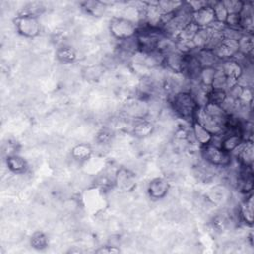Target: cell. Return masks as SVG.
<instances>
[{
	"label": "cell",
	"instance_id": "obj_1",
	"mask_svg": "<svg viewBox=\"0 0 254 254\" xmlns=\"http://www.w3.org/2000/svg\"><path fill=\"white\" fill-rule=\"evenodd\" d=\"M171 108L181 119L186 121H193V115L198 105L190 92L181 91L172 95Z\"/></svg>",
	"mask_w": 254,
	"mask_h": 254
},
{
	"label": "cell",
	"instance_id": "obj_2",
	"mask_svg": "<svg viewBox=\"0 0 254 254\" xmlns=\"http://www.w3.org/2000/svg\"><path fill=\"white\" fill-rule=\"evenodd\" d=\"M201 156L205 162L214 167L226 168L229 167L232 162L230 153H227L221 148L215 147L211 144L201 146Z\"/></svg>",
	"mask_w": 254,
	"mask_h": 254
},
{
	"label": "cell",
	"instance_id": "obj_3",
	"mask_svg": "<svg viewBox=\"0 0 254 254\" xmlns=\"http://www.w3.org/2000/svg\"><path fill=\"white\" fill-rule=\"evenodd\" d=\"M111 35L118 41L126 40L136 36L137 28L135 23L123 17H114L109 23Z\"/></svg>",
	"mask_w": 254,
	"mask_h": 254
},
{
	"label": "cell",
	"instance_id": "obj_4",
	"mask_svg": "<svg viewBox=\"0 0 254 254\" xmlns=\"http://www.w3.org/2000/svg\"><path fill=\"white\" fill-rule=\"evenodd\" d=\"M18 33L26 38H35L41 32V24L36 16L20 15L14 20Z\"/></svg>",
	"mask_w": 254,
	"mask_h": 254
},
{
	"label": "cell",
	"instance_id": "obj_5",
	"mask_svg": "<svg viewBox=\"0 0 254 254\" xmlns=\"http://www.w3.org/2000/svg\"><path fill=\"white\" fill-rule=\"evenodd\" d=\"M232 158H235L239 165L244 167H252L254 159V146L252 140H244L231 153Z\"/></svg>",
	"mask_w": 254,
	"mask_h": 254
},
{
	"label": "cell",
	"instance_id": "obj_6",
	"mask_svg": "<svg viewBox=\"0 0 254 254\" xmlns=\"http://www.w3.org/2000/svg\"><path fill=\"white\" fill-rule=\"evenodd\" d=\"M213 52L219 61L231 59L238 52V41L223 38L221 43L213 50Z\"/></svg>",
	"mask_w": 254,
	"mask_h": 254
},
{
	"label": "cell",
	"instance_id": "obj_7",
	"mask_svg": "<svg viewBox=\"0 0 254 254\" xmlns=\"http://www.w3.org/2000/svg\"><path fill=\"white\" fill-rule=\"evenodd\" d=\"M147 190L153 199L164 198L170 190V184L166 179L156 178L149 183Z\"/></svg>",
	"mask_w": 254,
	"mask_h": 254
},
{
	"label": "cell",
	"instance_id": "obj_8",
	"mask_svg": "<svg viewBox=\"0 0 254 254\" xmlns=\"http://www.w3.org/2000/svg\"><path fill=\"white\" fill-rule=\"evenodd\" d=\"M114 183L119 189L130 190L135 186V175L127 168H120L115 173Z\"/></svg>",
	"mask_w": 254,
	"mask_h": 254
},
{
	"label": "cell",
	"instance_id": "obj_9",
	"mask_svg": "<svg viewBox=\"0 0 254 254\" xmlns=\"http://www.w3.org/2000/svg\"><path fill=\"white\" fill-rule=\"evenodd\" d=\"M215 21L213 10L210 6V2L208 6H205L197 11L192 12V22L197 25L199 28L209 27Z\"/></svg>",
	"mask_w": 254,
	"mask_h": 254
},
{
	"label": "cell",
	"instance_id": "obj_10",
	"mask_svg": "<svg viewBox=\"0 0 254 254\" xmlns=\"http://www.w3.org/2000/svg\"><path fill=\"white\" fill-rule=\"evenodd\" d=\"M192 54L197 59L201 67L216 66L220 62L219 59L214 54V52L212 50H209V49H206V48L196 49L192 52Z\"/></svg>",
	"mask_w": 254,
	"mask_h": 254
},
{
	"label": "cell",
	"instance_id": "obj_11",
	"mask_svg": "<svg viewBox=\"0 0 254 254\" xmlns=\"http://www.w3.org/2000/svg\"><path fill=\"white\" fill-rule=\"evenodd\" d=\"M253 194L250 192L246 194V197L240 202L237 210L240 219L249 225L253 223Z\"/></svg>",
	"mask_w": 254,
	"mask_h": 254
},
{
	"label": "cell",
	"instance_id": "obj_12",
	"mask_svg": "<svg viewBox=\"0 0 254 254\" xmlns=\"http://www.w3.org/2000/svg\"><path fill=\"white\" fill-rule=\"evenodd\" d=\"M216 66L219 67L224 75L230 79L237 80V78L242 73V66L233 59L220 61Z\"/></svg>",
	"mask_w": 254,
	"mask_h": 254
},
{
	"label": "cell",
	"instance_id": "obj_13",
	"mask_svg": "<svg viewBox=\"0 0 254 254\" xmlns=\"http://www.w3.org/2000/svg\"><path fill=\"white\" fill-rule=\"evenodd\" d=\"M203 110H204V112L209 117L214 119L216 122H218L224 128L226 120H227V117H228V114L224 111V109L221 107L220 104H216V103H212V102H207L203 106Z\"/></svg>",
	"mask_w": 254,
	"mask_h": 254
},
{
	"label": "cell",
	"instance_id": "obj_14",
	"mask_svg": "<svg viewBox=\"0 0 254 254\" xmlns=\"http://www.w3.org/2000/svg\"><path fill=\"white\" fill-rule=\"evenodd\" d=\"M153 131H154L153 123H151V121L145 118L136 119L132 127L133 134L138 138H146L150 136L153 133Z\"/></svg>",
	"mask_w": 254,
	"mask_h": 254
},
{
	"label": "cell",
	"instance_id": "obj_15",
	"mask_svg": "<svg viewBox=\"0 0 254 254\" xmlns=\"http://www.w3.org/2000/svg\"><path fill=\"white\" fill-rule=\"evenodd\" d=\"M183 56L184 54L180 53L179 51L172 52L164 57L163 64L166 66V68L170 69L171 71L175 73H180L182 62H183Z\"/></svg>",
	"mask_w": 254,
	"mask_h": 254
},
{
	"label": "cell",
	"instance_id": "obj_16",
	"mask_svg": "<svg viewBox=\"0 0 254 254\" xmlns=\"http://www.w3.org/2000/svg\"><path fill=\"white\" fill-rule=\"evenodd\" d=\"M7 167L8 169L16 174H23L26 172V170L28 169V165L26 160L16 154L10 155L7 157Z\"/></svg>",
	"mask_w": 254,
	"mask_h": 254
},
{
	"label": "cell",
	"instance_id": "obj_17",
	"mask_svg": "<svg viewBox=\"0 0 254 254\" xmlns=\"http://www.w3.org/2000/svg\"><path fill=\"white\" fill-rule=\"evenodd\" d=\"M190 128H191V131L193 133V136H194L196 142L199 143L201 146L207 145L210 142L212 135L199 123H197L196 121H192Z\"/></svg>",
	"mask_w": 254,
	"mask_h": 254
},
{
	"label": "cell",
	"instance_id": "obj_18",
	"mask_svg": "<svg viewBox=\"0 0 254 254\" xmlns=\"http://www.w3.org/2000/svg\"><path fill=\"white\" fill-rule=\"evenodd\" d=\"M253 47H254L253 34L243 33L238 40V52L245 56L252 57L251 55L253 53Z\"/></svg>",
	"mask_w": 254,
	"mask_h": 254
},
{
	"label": "cell",
	"instance_id": "obj_19",
	"mask_svg": "<svg viewBox=\"0 0 254 254\" xmlns=\"http://www.w3.org/2000/svg\"><path fill=\"white\" fill-rule=\"evenodd\" d=\"M56 57L63 64H71L76 59V52L70 46L64 45V46L58 48Z\"/></svg>",
	"mask_w": 254,
	"mask_h": 254
},
{
	"label": "cell",
	"instance_id": "obj_20",
	"mask_svg": "<svg viewBox=\"0 0 254 254\" xmlns=\"http://www.w3.org/2000/svg\"><path fill=\"white\" fill-rule=\"evenodd\" d=\"M222 137L223 138L221 141L220 148L227 153H231L236 147H238L244 141L242 135H225Z\"/></svg>",
	"mask_w": 254,
	"mask_h": 254
},
{
	"label": "cell",
	"instance_id": "obj_21",
	"mask_svg": "<svg viewBox=\"0 0 254 254\" xmlns=\"http://www.w3.org/2000/svg\"><path fill=\"white\" fill-rule=\"evenodd\" d=\"M92 153V149L87 144H78L74 146L71 150V157L74 161L77 162H84L87 159H89L90 155Z\"/></svg>",
	"mask_w": 254,
	"mask_h": 254
},
{
	"label": "cell",
	"instance_id": "obj_22",
	"mask_svg": "<svg viewBox=\"0 0 254 254\" xmlns=\"http://www.w3.org/2000/svg\"><path fill=\"white\" fill-rule=\"evenodd\" d=\"M82 7L87 13L96 17L101 16L106 10L105 4L100 1H87L82 3Z\"/></svg>",
	"mask_w": 254,
	"mask_h": 254
},
{
	"label": "cell",
	"instance_id": "obj_23",
	"mask_svg": "<svg viewBox=\"0 0 254 254\" xmlns=\"http://www.w3.org/2000/svg\"><path fill=\"white\" fill-rule=\"evenodd\" d=\"M199 27L195 25L193 22H190L186 27L182 29V31L179 33L178 37L176 38V41H192L193 37L197 33Z\"/></svg>",
	"mask_w": 254,
	"mask_h": 254
},
{
	"label": "cell",
	"instance_id": "obj_24",
	"mask_svg": "<svg viewBox=\"0 0 254 254\" xmlns=\"http://www.w3.org/2000/svg\"><path fill=\"white\" fill-rule=\"evenodd\" d=\"M215 70H216L215 66L202 67L199 72V76H198V80H199L200 84H202L203 86H206V87H211V83L214 78Z\"/></svg>",
	"mask_w": 254,
	"mask_h": 254
},
{
	"label": "cell",
	"instance_id": "obj_25",
	"mask_svg": "<svg viewBox=\"0 0 254 254\" xmlns=\"http://www.w3.org/2000/svg\"><path fill=\"white\" fill-rule=\"evenodd\" d=\"M183 4L180 1H171V0H163L158 1V9L161 14H168V13H175Z\"/></svg>",
	"mask_w": 254,
	"mask_h": 254
},
{
	"label": "cell",
	"instance_id": "obj_26",
	"mask_svg": "<svg viewBox=\"0 0 254 254\" xmlns=\"http://www.w3.org/2000/svg\"><path fill=\"white\" fill-rule=\"evenodd\" d=\"M210 6L213 10L214 13V17H215V21L220 22V23H224L226 21L227 18V11L222 3V1H214V2H210Z\"/></svg>",
	"mask_w": 254,
	"mask_h": 254
},
{
	"label": "cell",
	"instance_id": "obj_27",
	"mask_svg": "<svg viewBox=\"0 0 254 254\" xmlns=\"http://www.w3.org/2000/svg\"><path fill=\"white\" fill-rule=\"evenodd\" d=\"M215 74L214 78L211 83V88L212 89H221L225 90L227 89V77L224 75V73L221 71V69L217 66H215Z\"/></svg>",
	"mask_w": 254,
	"mask_h": 254
},
{
	"label": "cell",
	"instance_id": "obj_28",
	"mask_svg": "<svg viewBox=\"0 0 254 254\" xmlns=\"http://www.w3.org/2000/svg\"><path fill=\"white\" fill-rule=\"evenodd\" d=\"M31 245L36 249H44L48 246V238L42 231H37L31 237Z\"/></svg>",
	"mask_w": 254,
	"mask_h": 254
},
{
	"label": "cell",
	"instance_id": "obj_29",
	"mask_svg": "<svg viewBox=\"0 0 254 254\" xmlns=\"http://www.w3.org/2000/svg\"><path fill=\"white\" fill-rule=\"evenodd\" d=\"M226 96H227V93L225 90L211 88L207 93V102H212V103L221 105V103L224 101Z\"/></svg>",
	"mask_w": 254,
	"mask_h": 254
},
{
	"label": "cell",
	"instance_id": "obj_30",
	"mask_svg": "<svg viewBox=\"0 0 254 254\" xmlns=\"http://www.w3.org/2000/svg\"><path fill=\"white\" fill-rule=\"evenodd\" d=\"M222 3L228 14H239L244 5V2L239 0H226Z\"/></svg>",
	"mask_w": 254,
	"mask_h": 254
},
{
	"label": "cell",
	"instance_id": "obj_31",
	"mask_svg": "<svg viewBox=\"0 0 254 254\" xmlns=\"http://www.w3.org/2000/svg\"><path fill=\"white\" fill-rule=\"evenodd\" d=\"M240 15L239 14H228L226 21H225V26L233 29H240Z\"/></svg>",
	"mask_w": 254,
	"mask_h": 254
},
{
	"label": "cell",
	"instance_id": "obj_32",
	"mask_svg": "<svg viewBox=\"0 0 254 254\" xmlns=\"http://www.w3.org/2000/svg\"><path fill=\"white\" fill-rule=\"evenodd\" d=\"M103 68L100 65H93V66H89L88 68H86L85 71V76L88 79H97L101 73H102Z\"/></svg>",
	"mask_w": 254,
	"mask_h": 254
},
{
	"label": "cell",
	"instance_id": "obj_33",
	"mask_svg": "<svg viewBox=\"0 0 254 254\" xmlns=\"http://www.w3.org/2000/svg\"><path fill=\"white\" fill-rule=\"evenodd\" d=\"M188 4L190 5V9L192 10V12L194 11H197L205 6H208L209 2L208 1H201V0H195V1H190V2H188Z\"/></svg>",
	"mask_w": 254,
	"mask_h": 254
},
{
	"label": "cell",
	"instance_id": "obj_34",
	"mask_svg": "<svg viewBox=\"0 0 254 254\" xmlns=\"http://www.w3.org/2000/svg\"><path fill=\"white\" fill-rule=\"evenodd\" d=\"M95 252L96 253H108V254L109 253H118V252H120V249L114 245H105V246H102L99 249H97Z\"/></svg>",
	"mask_w": 254,
	"mask_h": 254
}]
</instances>
